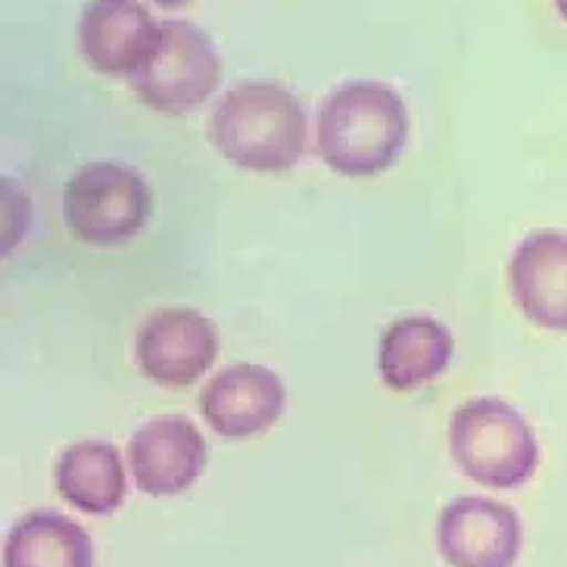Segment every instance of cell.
<instances>
[{
    "label": "cell",
    "instance_id": "obj_4",
    "mask_svg": "<svg viewBox=\"0 0 567 567\" xmlns=\"http://www.w3.org/2000/svg\"><path fill=\"white\" fill-rule=\"evenodd\" d=\"M151 187L137 168L94 159L75 168L63 187V221L87 247H118L144 231L151 218Z\"/></svg>",
    "mask_w": 567,
    "mask_h": 567
},
{
    "label": "cell",
    "instance_id": "obj_8",
    "mask_svg": "<svg viewBox=\"0 0 567 567\" xmlns=\"http://www.w3.org/2000/svg\"><path fill=\"white\" fill-rule=\"evenodd\" d=\"M520 543V517L505 502L458 496L436 520V549L450 567H515Z\"/></svg>",
    "mask_w": 567,
    "mask_h": 567
},
{
    "label": "cell",
    "instance_id": "obj_11",
    "mask_svg": "<svg viewBox=\"0 0 567 567\" xmlns=\"http://www.w3.org/2000/svg\"><path fill=\"white\" fill-rule=\"evenodd\" d=\"M508 287L536 328L567 334V231L527 234L512 252Z\"/></svg>",
    "mask_w": 567,
    "mask_h": 567
},
{
    "label": "cell",
    "instance_id": "obj_1",
    "mask_svg": "<svg viewBox=\"0 0 567 567\" xmlns=\"http://www.w3.org/2000/svg\"><path fill=\"white\" fill-rule=\"evenodd\" d=\"M405 141L409 110L400 91L384 82L340 84L318 106V159L337 175H381L400 159Z\"/></svg>",
    "mask_w": 567,
    "mask_h": 567
},
{
    "label": "cell",
    "instance_id": "obj_9",
    "mask_svg": "<svg viewBox=\"0 0 567 567\" xmlns=\"http://www.w3.org/2000/svg\"><path fill=\"white\" fill-rule=\"evenodd\" d=\"M287 409V386L266 365H228L200 393L203 421L225 440L266 434Z\"/></svg>",
    "mask_w": 567,
    "mask_h": 567
},
{
    "label": "cell",
    "instance_id": "obj_6",
    "mask_svg": "<svg viewBox=\"0 0 567 567\" xmlns=\"http://www.w3.org/2000/svg\"><path fill=\"white\" fill-rule=\"evenodd\" d=\"M137 368L159 386H190L200 381L218 355V328L197 309H156L137 331Z\"/></svg>",
    "mask_w": 567,
    "mask_h": 567
},
{
    "label": "cell",
    "instance_id": "obj_10",
    "mask_svg": "<svg viewBox=\"0 0 567 567\" xmlns=\"http://www.w3.org/2000/svg\"><path fill=\"white\" fill-rule=\"evenodd\" d=\"M206 458V440L184 415L153 417L128 440V467L147 496H178L190 489L200 481Z\"/></svg>",
    "mask_w": 567,
    "mask_h": 567
},
{
    "label": "cell",
    "instance_id": "obj_14",
    "mask_svg": "<svg viewBox=\"0 0 567 567\" xmlns=\"http://www.w3.org/2000/svg\"><path fill=\"white\" fill-rule=\"evenodd\" d=\"M3 567H94V546L82 524L41 508L7 534Z\"/></svg>",
    "mask_w": 567,
    "mask_h": 567
},
{
    "label": "cell",
    "instance_id": "obj_2",
    "mask_svg": "<svg viewBox=\"0 0 567 567\" xmlns=\"http://www.w3.org/2000/svg\"><path fill=\"white\" fill-rule=\"evenodd\" d=\"M306 137V106L275 82H240L209 116L213 147L247 172H290L302 159Z\"/></svg>",
    "mask_w": 567,
    "mask_h": 567
},
{
    "label": "cell",
    "instance_id": "obj_7",
    "mask_svg": "<svg viewBox=\"0 0 567 567\" xmlns=\"http://www.w3.org/2000/svg\"><path fill=\"white\" fill-rule=\"evenodd\" d=\"M163 38V22L141 0H87L79 17V51L84 63L110 75L128 79L144 69Z\"/></svg>",
    "mask_w": 567,
    "mask_h": 567
},
{
    "label": "cell",
    "instance_id": "obj_16",
    "mask_svg": "<svg viewBox=\"0 0 567 567\" xmlns=\"http://www.w3.org/2000/svg\"><path fill=\"white\" fill-rule=\"evenodd\" d=\"M555 7H558V13L567 19V0H555Z\"/></svg>",
    "mask_w": 567,
    "mask_h": 567
},
{
    "label": "cell",
    "instance_id": "obj_5",
    "mask_svg": "<svg viewBox=\"0 0 567 567\" xmlns=\"http://www.w3.org/2000/svg\"><path fill=\"white\" fill-rule=\"evenodd\" d=\"M218 82L221 60L213 38L187 19H166L156 51L132 79V91L159 116H184L209 101Z\"/></svg>",
    "mask_w": 567,
    "mask_h": 567
},
{
    "label": "cell",
    "instance_id": "obj_3",
    "mask_svg": "<svg viewBox=\"0 0 567 567\" xmlns=\"http://www.w3.org/2000/svg\"><path fill=\"white\" fill-rule=\"evenodd\" d=\"M450 452L465 477L489 489H517L539 465L530 421L499 396H474L452 412Z\"/></svg>",
    "mask_w": 567,
    "mask_h": 567
},
{
    "label": "cell",
    "instance_id": "obj_12",
    "mask_svg": "<svg viewBox=\"0 0 567 567\" xmlns=\"http://www.w3.org/2000/svg\"><path fill=\"white\" fill-rule=\"evenodd\" d=\"M455 340L450 328L431 316L396 318L378 347V371L390 390H421L436 381L452 362Z\"/></svg>",
    "mask_w": 567,
    "mask_h": 567
},
{
    "label": "cell",
    "instance_id": "obj_13",
    "mask_svg": "<svg viewBox=\"0 0 567 567\" xmlns=\"http://www.w3.org/2000/svg\"><path fill=\"white\" fill-rule=\"evenodd\" d=\"M56 493L79 512L110 515L125 499V467L122 455L106 440H79L60 452L53 467Z\"/></svg>",
    "mask_w": 567,
    "mask_h": 567
},
{
    "label": "cell",
    "instance_id": "obj_15",
    "mask_svg": "<svg viewBox=\"0 0 567 567\" xmlns=\"http://www.w3.org/2000/svg\"><path fill=\"white\" fill-rule=\"evenodd\" d=\"M153 7H159V10H182L187 3H194V0H147Z\"/></svg>",
    "mask_w": 567,
    "mask_h": 567
}]
</instances>
